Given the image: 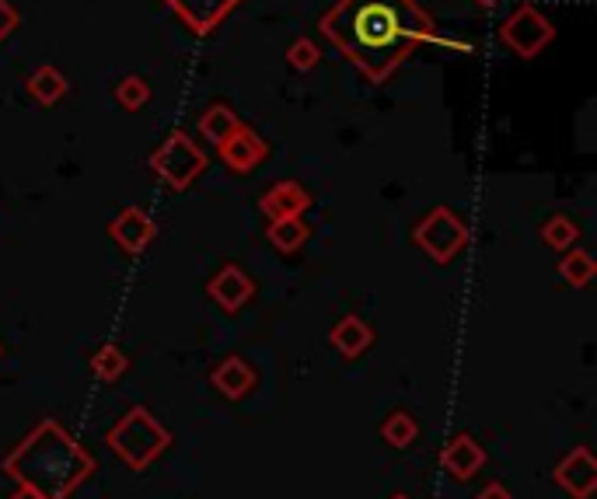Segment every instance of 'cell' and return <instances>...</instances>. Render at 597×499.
I'll list each match as a JSON object with an SVG mask.
<instances>
[{
    "instance_id": "1",
    "label": "cell",
    "mask_w": 597,
    "mask_h": 499,
    "mask_svg": "<svg viewBox=\"0 0 597 499\" xmlns=\"http://www.w3.org/2000/svg\"><path fill=\"white\" fill-rule=\"evenodd\" d=\"M319 32L371 85H385L423 42L469 49L464 42L444 39L437 22L416 0H336L322 14Z\"/></svg>"
},
{
    "instance_id": "4",
    "label": "cell",
    "mask_w": 597,
    "mask_h": 499,
    "mask_svg": "<svg viewBox=\"0 0 597 499\" xmlns=\"http://www.w3.org/2000/svg\"><path fill=\"white\" fill-rule=\"evenodd\" d=\"M412 241H416L420 252L430 255L437 265H447L469 248L472 227L451 207H434L416 227H412Z\"/></svg>"
},
{
    "instance_id": "10",
    "label": "cell",
    "mask_w": 597,
    "mask_h": 499,
    "mask_svg": "<svg viewBox=\"0 0 597 499\" xmlns=\"http://www.w3.org/2000/svg\"><path fill=\"white\" fill-rule=\"evenodd\" d=\"M164 4L178 14V22L186 25L192 36H210L241 0H164Z\"/></svg>"
},
{
    "instance_id": "21",
    "label": "cell",
    "mask_w": 597,
    "mask_h": 499,
    "mask_svg": "<svg viewBox=\"0 0 597 499\" xmlns=\"http://www.w3.org/2000/svg\"><path fill=\"white\" fill-rule=\"evenodd\" d=\"M381 437H385L388 447H398V451H406V447L416 444L420 437V423L412 420L409 412H391L385 426H381Z\"/></svg>"
},
{
    "instance_id": "2",
    "label": "cell",
    "mask_w": 597,
    "mask_h": 499,
    "mask_svg": "<svg viewBox=\"0 0 597 499\" xmlns=\"http://www.w3.org/2000/svg\"><path fill=\"white\" fill-rule=\"evenodd\" d=\"M4 472L42 499H71L95 475V458L57 420H39L4 458Z\"/></svg>"
},
{
    "instance_id": "8",
    "label": "cell",
    "mask_w": 597,
    "mask_h": 499,
    "mask_svg": "<svg viewBox=\"0 0 597 499\" xmlns=\"http://www.w3.org/2000/svg\"><path fill=\"white\" fill-rule=\"evenodd\" d=\"M217 154H221V161H224L235 175H248V172L256 169V164L265 161V154H270V147H265V140L259 137V133H256L252 126H245V123H241L235 133H231L227 140L217 144Z\"/></svg>"
},
{
    "instance_id": "24",
    "label": "cell",
    "mask_w": 597,
    "mask_h": 499,
    "mask_svg": "<svg viewBox=\"0 0 597 499\" xmlns=\"http://www.w3.org/2000/svg\"><path fill=\"white\" fill-rule=\"evenodd\" d=\"M319 60H322L319 46H314L308 36L294 39V42L287 46V66H290V71H297V74H308V71H314V66H319Z\"/></svg>"
},
{
    "instance_id": "30",
    "label": "cell",
    "mask_w": 597,
    "mask_h": 499,
    "mask_svg": "<svg viewBox=\"0 0 597 499\" xmlns=\"http://www.w3.org/2000/svg\"><path fill=\"white\" fill-rule=\"evenodd\" d=\"M0 353H4V346H0Z\"/></svg>"
},
{
    "instance_id": "20",
    "label": "cell",
    "mask_w": 597,
    "mask_h": 499,
    "mask_svg": "<svg viewBox=\"0 0 597 499\" xmlns=\"http://www.w3.org/2000/svg\"><path fill=\"white\" fill-rule=\"evenodd\" d=\"M129 371V357L123 353L115 342H105L98 346V353L91 357V374L98 381H105V385H112V381H120L123 374Z\"/></svg>"
},
{
    "instance_id": "6",
    "label": "cell",
    "mask_w": 597,
    "mask_h": 499,
    "mask_svg": "<svg viewBox=\"0 0 597 499\" xmlns=\"http://www.w3.org/2000/svg\"><path fill=\"white\" fill-rule=\"evenodd\" d=\"M552 39H556V25L545 18L535 4H527V0L513 8L500 25V42L521 60L542 57V49L549 46Z\"/></svg>"
},
{
    "instance_id": "23",
    "label": "cell",
    "mask_w": 597,
    "mask_h": 499,
    "mask_svg": "<svg viewBox=\"0 0 597 499\" xmlns=\"http://www.w3.org/2000/svg\"><path fill=\"white\" fill-rule=\"evenodd\" d=\"M115 102H120L126 112H137L151 102V85L140 74H126L120 85H115Z\"/></svg>"
},
{
    "instance_id": "28",
    "label": "cell",
    "mask_w": 597,
    "mask_h": 499,
    "mask_svg": "<svg viewBox=\"0 0 597 499\" xmlns=\"http://www.w3.org/2000/svg\"><path fill=\"white\" fill-rule=\"evenodd\" d=\"M472 4H478V8H496L500 0H472Z\"/></svg>"
},
{
    "instance_id": "22",
    "label": "cell",
    "mask_w": 597,
    "mask_h": 499,
    "mask_svg": "<svg viewBox=\"0 0 597 499\" xmlns=\"http://www.w3.org/2000/svg\"><path fill=\"white\" fill-rule=\"evenodd\" d=\"M542 241L556 248V252H567V248H573L580 241V227L567 217V213H552V217L542 224Z\"/></svg>"
},
{
    "instance_id": "16",
    "label": "cell",
    "mask_w": 597,
    "mask_h": 499,
    "mask_svg": "<svg viewBox=\"0 0 597 499\" xmlns=\"http://www.w3.org/2000/svg\"><path fill=\"white\" fill-rule=\"evenodd\" d=\"M265 238H270V245L276 248V252L294 255V252H301L304 241L311 238V227L304 224V217L270 221V227H265Z\"/></svg>"
},
{
    "instance_id": "29",
    "label": "cell",
    "mask_w": 597,
    "mask_h": 499,
    "mask_svg": "<svg viewBox=\"0 0 597 499\" xmlns=\"http://www.w3.org/2000/svg\"><path fill=\"white\" fill-rule=\"evenodd\" d=\"M391 499H409V496H402V492H395V496H391Z\"/></svg>"
},
{
    "instance_id": "7",
    "label": "cell",
    "mask_w": 597,
    "mask_h": 499,
    "mask_svg": "<svg viewBox=\"0 0 597 499\" xmlns=\"http://www.w3.org/2000/svg\"><path fill=\"white\" fill-rule=\"evenodd\" d=\"M552 478L570 499H590L597 492V461L587 447H573V451L556 464Z\"/></svg>"
},
{
    "instance_id": "18",
    "label": "cell",
    "mask_w": 597,
    "mask_h": 499,
    "mask_svg": "<svg viewBox=\"0 0 597 499\" xmlns=\"http://www.w3.org/2000/svg\"><path fill=\"white\" fill-rule=\"evenodd\" d=\"M25 88H28V95L36 98L39 105H57L60 98L66 95V77L57 71V66H36V71L28 74V80H25Z\"/></svg>"
},
{
    "instance_id": "11",
    "label": "cell",
    "mask_w": 597,
    "mask_h": 499,
    "mask_svg": "<svg viewBox=\"0 0 597 499\" xmlns=\"http://www.w3.org/2000/svg\"><path fill=\"white\" fill-rule=\"evenodd\" d=\"M109 238L123 248L126 255H140L147 245L158 238L154 217H147L140 207H126L123 213H115V221L109 224Z\"/></svg>"
},
{
    "instance_id": "14",
    "label": "cell",
    "mask_w": 597,
    "mask_h": 499,
    "mask_svg": "<svg viewBox=\"0 0 597 499\" xmlns=\"http://www.w3.org/2000/svg\"><path fill=\"white\" fill-rule=\"evenodd\" d=\"M210 385L224 398H231V402H241V398L256 388V371H252V363L241 357H224L217 367H213Z\"/></svg>"
},
{
    "instance_id": "17",
    "label": "cell",
    "mask_w": 597,
    "mask_h": 499,
    "mask_svg": "<svg viewBox=\"0 0 597 499\" xmlns=\"http://www.w3.org/2000/svg\"><path fill=\"white\" fill-rule=\"evenodd\" d=\"M238 126H241V120L235 115V109H227L224 102L207 105L203 112H199V120H196V129L203 133V140H210V144L227 140Z\"/></svg>"
},
{
    "instance_id": "13",
    "label": "cell",
    "mask_w": 597,
    "mask_h": 499,
    "mask_svg": "<svg viewBox=\"0 0 597 499\" xmlns=\"http://www.w3.org/2000/svg\"><path fill=\"white\" fill-rule=\"evenodd\" d=\"M259 210L270 221H284V217H304L311 210V196L301 182L294 178H279L276 186L265 189V196L259 199Z\"/></svg>"
},
{
    "instance_id": "5",
    "label": "cell",
    "mask_w": 597,
    "mask_h": 499,
    "mask_svg": "<svg viewBox=\"0 0 597 499\" xmlns=\"http://www.w3.org/2000/svg\"><path fill=\"white\" fill-rule=\"evenodd\" d=\"M151 172L164 182V186L182 192L207 172V154L199 151V144L189 137V133L175 129L172 137L151 154Z\"/></svg>"
},
{
    "instance_id": "9",
    "label": "cell",
    "mask_w": 597,
    "mask_h": 499,
    "mask_svg": "<svg viewBox=\"0 0 597 499\" xmlns=\"http://www.w3.org/2000/svg\"><path fill=\"white\" fill-rule=\"evenodd\" d=\"M207 294L217 301L227 314H235V311H241L248 301L256 297V279L248 276L241 265H235V262H227V265H221L217 273H213V279L207 283Z\"/></svg>"
},
{
    "instance_id": "26",
    "label": "cell",
    "mask_w": 597,
    "mask_h": 499,
    "mask_svg": "<svg viewBox=\"0 0 597 499\" xmlns=\"http://www.w3.org/2000/svg\"><path fill=\"white\" fill-rule=\"evenodd\" d=\"M475 499H513V496H510V489L503 486V482H489L486 489H478Z\"/></svg>"
},
{
    "instance_id": "15",
    "label": "cell",
    "mask_w": 597,
    "mask_h": 499,
    "mask_svg": "<svg viewBox=\"0 0 597 499\" xmlns=\"http://www.w3.org/2000/svg\"><path fill=\"white\" fill-rule=\"evenodd\" d=\"M328 342H332V349H336L339 357L357 360V357H363L374 346V328L363 319H357V314H346V319H339L336 328L328 332Z\"/></svg>"
},
{
    "instance_id": "12",
    "label": "cell",
    "mask_w": 597,
    "mask_h": 499,
    "mask_svg": "<svg viewBox=\"0 0 597 499\" xmlns=\"http://www.w3.org/2000/svg\"><path fill=\"white\" fill-rule=\"evenodd\" d=\"M440 469L458 482H469L472 475L486 469V447H478V440L472 434H458L444 444Z\"/></svg>"
},
{
    "instance_id": "19",
    "label": "cell",
    "mask_w": 597,
    "mask_h": 499,
    "mask_svg": "<svg viewBox=\"0 0 597 499\" xmlns=\"http://www.w3.org/2000/svg\"><path fill=\"white\" fill-rule=\"evenodd\" d=\"M559 276L570 283V287H576V290H584L587 283L597 276V262H594V255L590 252H584V248H567L562 252V259H559Z\"/></svg>"
},
{
    "instance_id": "27",
    "label": "cell",
    "mask_w": 597,
    "mask_h": 499,
    "mask_svg": "<svg viewBox=\"0 0 597 499\" xmlns=\"http://www.w3.org/2000/svg\"><path fill=\"white\" fill-rule=\"evenodd\" d=\"M8 499H42L39 492H32V489H25V486H18V492H11Z\"/></svg>"
},
{
    "instance_id": "25",
    "label": "cell",
    "mask_w": 597,
    "mask_h": 499,
    "mask_svg": "<svg viewBox=\"0 0 597 499\" xmlns=\"http://www.w3.org/2000/svg\"><path fill=\"white\" fill-rule=\"evenodd\" d=\"M18 11H14V4H11V0H0V42H4L8 36H11V32L14 28H18Z\"/></svg>"
},
{
    "instance_id": "3",
    "label": "cell",
    "mask_w": 597,
    "mask_h": 499,
    "mask_svg": "<svg viewBox=\"0 0 597 499\" xmlns=\"http://www.w3.org/2000/svg\"><path fill=\"white\" fill-rule=\"evenodd\" d=\"M105 444L112 447V454L120 458L126 469L147 472L172 447V434L158 423V415L151 409L133 406L105 434Z\"/></svg>"
}]
</instances>
